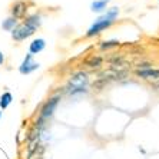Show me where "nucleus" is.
Segmentation results:
<instances>
[{"label": "nucleus", "instance_id": "f257e3e1", "mask_svg": "<svg viewBox=\"0 0 159 159\" xmlns=\"http://www.w3.org/2000/svg\"><path fill=\"white\" fill-rule=\"evenodd\" d=\"M118 13H119L118 7H112L111 10L106 13V15L100 16L96 22L93 23V26H90V29H89L88 33H86V36L92 37V36H95V34L100 33V32H102V30H105L106 27H109L112 23L115 22V19H116V16H118Z\"/></svg>", "mask_w": 159, "mask_h": 159}, {"label": "nucleus", "instance_id": "f03ea898", "mask_svg": "<svg viewBox=\"0 0 159 159\" xmlns=\"http://www.w3.org/2000/svg\"><path fill=\"white\" fill-rule=\"evenodd\" d=\"M34 30H36V27L32 26V25H29L27 22H25L23 25H19L16 29H13L11 36H13V39H15V40L20 42V40L27 39L29 36H32V34L34 33Z\"/></svg>", "mask_w": 159, "mask_h": 159}, {"label": "nucleus", "instance_id": "7ed1b4c3", "mask_svg": "<svg viewBox=\"0 0 159 159\" xmlns=\"http://www.w3.org/2000/svg\"><path fill=\"white\" fill-rule=\"evenodd\" d=\"M70 89H69V92L70 93H76V92H82V90H85L86 85H88V75L83 73V72H79L70 79Z\"/></svg>", "mask_w": 159, "mask_h": 159}, {"label": "nucleus", "instance_id": "20e7f679", "mask_svg": "<svg viewBox=\"0 0 159 159\" xmlns=\"http://www.w3.org/2000/svg\"><path fill=\"white\" fill-rule=\"evenodd\" d=\"M32 56H33V55H27V56H26V59L23 60L22 66H20V73L27 75V73H30V72L36 70L37 67H39V63L32 62Z\"/></svg>", "mask_w": 159, "mask_h": 159}, {"label": "nucleus", "instance_id": "39448f33", "mask_svg": "<svg viewBox=\"0 0 159 159\" xmlns=\"http://www.w3.org/2000/svg\"><path fill=\"white\" fill-rule=\"evenodd\" d=\"M26 10H27V4L22 0L16 2L13 6H11V13H13V17L15 19H19V17H23L26 15Z\"/></svg>", "mask_w": 159, "mask_h": 159}, {"label": "nucleus", "instance_id": "423d86ee", "mask_svg": "<svg viewBox=\"0 0 159 159\" xmlns=\"http://www.w3.org/2000/svg\"><path fill=\"white\" fill-rule=\"evenodd\" d=\"M57 98H53V99H50L48 102V103L43 106V109H42V118H48V116H50L53 113V111H55L56 105H57Z\"/></svg>", "mask_w": 159, "mask_h": 159}, {"label": "nucleus", "instance_id": "0eeeda50", "mask_svg": "<svg viewBox=\"0 0 159 159\" xmlns=\"http://www.w3.org/2000/svg\"><path fill=\"white\" fill-rule=\"evenodd\" d=\"M136 75L143 79H159V70L156 69H148V70H138Z\"/></svg>", "mask_w": 159, "mask_h": 159}, {"label": "nucleus", "instance_id": "6e6552de", "mask_svg": "<svg viewBox=\"0 0 159 159\" xmlns=\"http://www.w3.org/2000/svg\"><path fill=\"white\" fill-rule=\"evenodd\" d=\"M44 46H46V43H44L43 39H36V40H33L30 43V55L42 52L44 49Z\"/></svg>", "mask_w": 159, "mask_h": 159}, {"label": "nucleus", "instance_id": "1a4fd4ad", "mask_svg": "<svg viewBox=\"0 0 159 159\" xmlns=\"http://www.w3.org/2000/svg\"><path fill=\"white\" fill-rule=\"evenodd\" d=\"M109 2H111V0H95L92 3V10L93 11H103Z\"/></svg>", "mask_w": 159, "mask_h": 159}, {"label": "nucleus", "instance_id": "9d476101", "mask_svg": "<svg viewBox=\"0 0 159 159\" xmlns=\"http://www.w3.org/2000/svg\"><path fill=\"white\" fill-rule=\"evenodd\" d=\"M85 65L89 67H98L102 65V57H99V56H90L85 62Z\"/></svg>", "mask_w": 159, "mask_h": 159}, {"label": "nucleus", "instance_id": "9b49d317", "mask_svg": "<svg viewBox=\"0 0 159 159\" xmlns=\"http://www.w3.org/2000/svg\"><path fill=\"white\" fill-rule=\"evenodd\" d=\"M11 99H13V98H11V93H9V92L3 93V96L0 98V107H2V109H6V107L11 103Z\"/></svg>", "mask_w": 159, "mask_h": 159}, {"label": "nucleus", "instance_id": "f8f14e48", "mask_svg": "<svg viewBox=\"0 0 159 159\" xmlns=\"http://www.w3.org/2000/svg\"><path fill=\"white\" fill-rule=\"evenodd\" d=\"M15 26H16V19L15 17L7 19V20L3 23V29L4 30H13L15 29Z\"/></svg>", "mask_w": 159, "mask_h": 159}, {"label": "nucleus", "instance_id": "ddd939ff", "mask_svg": "<svg viewBox=\"0 0 159 159\" xmlns=\"http://www.w3.org/2000/svg\"><path fill=\"white\" fill-rule=\"evenodd\" d=\"M119 46V42L118 40H111V42H103L100 44L102 49H111V48H118Z\"/></svg>", "mask_w": 159, "mask_h": 159}, {"label": "nucleus", "instance_id": "4468645a", "mask_svg": "<svg viewBox=\"0 0 159 159\" xmlns=\"http://www.w3.org/2000/svg\"><path fill=\"white\" fill-rule=\"evenodd\" d=\"M138 67H139V69H141V67H148V69H151V63H139Z\"/></svg>", "mask_w": 159, "mask_h": 159}, {"label": "nucleus", "instance_id": "2eb2a0df", "mask_svg": "<svg viewBox=\"0 0 159 159\" xmlns=\"http://www.w3.org/2000/svg\"><path fill=\"white\" fill-rule=\"evenodd\" d=\"M3 62H4V56H3V53L0 52V65H2Z\"/></svg>", "mask_w": 159, "mask_h": 159}]
</instances>
